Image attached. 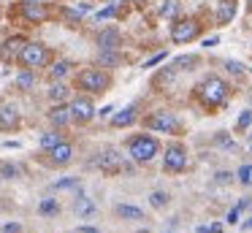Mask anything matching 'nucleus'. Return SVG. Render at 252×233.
I'll return each instance as SVG.
<instances>
[{
	"instance_id": "nucleus-1",
	"label": "nucleus",
	"mask_w": 252,
	"mask_h": 233,
	"mask_svg": "<svg viewBox=\"0 0 252 233\" xmlns=\"http://www.w3.org/2000/svg\"><path fill=\"white\" fill-rule=\"evenodd\" d=\"M195 92H198V98H201L203 106L214 108V106H222V103L228 100L230 87H228V81L220 79V76H206V79L195 87Z\"/></svg>"
},
{
	"instance_id": "nucleus-2",
	"label": "nucleus",
	"mask_w": 252,
	"mask_h": 233,
	"mask_svg": "<svg viewBox=\"0 0 252 233\" xmlns=\"http://www.w3.org/2000/svg\"><path fill=\"white\" fill-rule=\"evenodd\" d=\"M19 63H22V68H30V70H35V68H44V65H49V60H52V52L44 46V43H25L22 46V52H19Z\"/></svg>"
},
{
	"instance_id": "nucleus-3",
	"label": "nucleus",
	"mask_w": 252,
	"mask_h": 233,
	"mask_svg": "<svg viewBox=\"0 0 252 233\" xmlns=\"http://www.w3.org/2000/svg\"><path fill=\"white\" fill-rule=\"evenodd\" d=\"M127 152H130V157L136 163H149L155 155H160V144L152 135H136V138H130V144H127Z\"/></svg>"
},
{
	"instance_id": "nucleus-4",
	"label": "nucleus",
	"mask_w": 252,
	"mask_h": 233,
	"mask_svg": "<svg viewBox=\"0 0 252 233\" xmlns=\"http://www.w3.org/2000/svg\"><path fill=\"white\" fill-rule=\"evenodd\" d=\"M76 84L82 87V90H87V92H106L109 84H111V79H109V73H103L100 68H87V70L79 73Z\"/></svg>"
},
{
	"instance_id": "nucleus-5",
	"label": "nucleus",
	"mask_w": 252,
	"mask_h": 233,
	"mask_svg": "<svg viewBox=\"0 0 252 233\" xmlns=\"http://www.w3.org/2000/svg\"><path fill=\"white\" fill-rule=\"evenodd\" d=\"M198 35H201V25H198V19H192V16L176 19L174 25H171V41L174 43H190V41H195Z\"/></svg>"
},
{
	"instance_id": "nucleus-6",
	"label": "nucleus",
	"mask_w": 252,
	"mask_h": 233,
	"mask_svg": "<svg viewBox=\"0 0 252 233\" xmlns=\"http://www.w3.org/2000/svg\"><path fill=\"white\" fill-rule=\"evenodd\" d=\"M163 168H165L168 173L185 171V168H187V152L182 149L179 144L168 146V149H165V155H163Z\"/></svg>"
},
{
	"instance_id": "nucleus-7",
	"label": "nucleus",
	"mask_w": 252,
	"mask_h": 233,
	"mask_svg": "<svg viewBox=\"0 0 252 233\" xmlns=\"http://www.w3.org/2000/svg\"><path fill=\"white\" fill-rule=\"evenodd\" d=\"M98 168L103 173H109V176H114V173H122V171H127V166H125V160H122V155L117 149H106L103 155L98 157Z\"/></svg>"
},
{
	"instance_id": "nucleus-8",
	"label": "nucleus",
	"mask_w": 252,
	"mask_h": 233,
	"mask_svg": "<svg viewBox=\"0 0 252 233\" xmlns=\"http://www.w3.org/2000/svg\"><path fill=\"white\" fill-rule=\"evenodd\" d=\"M147 128L160 130V133H176V130H179V119L168 111H158V114H152V117H147Z\"/></svg>"
},
{
	"instance_id": "nucleus-9",
	"label": "nucleus",
	"mask_w": 252,
	"mask_h": 233,
	"mask_svg": "<svg viewBox=\"0 0 252 233\" xmlns=\"http://www.w3.org/2000/svg\"><path fill=\"white\" fill-rule=\"evenodd\" d=\"M71 119L73 122H79V125H84V122H90V119L95 117V106H93V100L90 98H76V100H71Z\"/></svg>"
},
{
	"instance_id": "nucleus-10",
	"label": "nucleus",
	"mask_w": 252,
	"mask_h": 233,
	"mask_svg": "<svg viewBox=\"0 0 252 233\" xmlns=\"http://www.w3.org/2000/svg\"><path fill=\"white\" fill-rule=\"evenodd\" d=\"M98 46L100 52H117V49L122 46V35L117 27H106V30L98 33Z\"/></svg>"
},
{
	"instance_id": "nucleus-11",
	"label": "nucleus",
	"mask_w": 252,
	"mask_h": 233,
	"mask_svg": "<svg viewBox=\"0 0 252 233\" xmlns=\"http://www.w3.org/2000/svg\"><path fill=\"white\" fill-rule=\"evenodd\" d=\"M49 155H52V163H55V166H68L71 157H73V146L68 144V141H60L57 146L49 149Z\"/></svg>"
},
{
	"instance_id": "nucleus-12",
	"label": "nucleus",
	"mask_w": 252,
	"mask_h": 233,
	"mask_svg": "<svg viewBox=\"0 0 252 233\" xmlns=\"http://www.w3.org/2000/svg\"><path fill=\"white\" fill-rule=\"evenodd\" d=\"M25 43H28V41H25L22 35L8 38V41L3 43V49H0V57H3V60H14V57H19V52H22Z\"/></svg>"
},
{
	"instance_id": "nucleus-13",
	"label": "nucleus",
	"mask_w": 252,
	"mask_h": 233,
	"mask_svg": "<svg viewBox=\"0 0 252 233\" xmlns=\"http://www.w3.org/2000/svg\"><path fill=\"white\" fill-rule=\"evenodd\" d=\"M25 16H28L30 22H44L46 16H49V8H46L44 3H38V0H28V3H25Z\"/></svg>"
},
{
	"instance_id": "nucleus-14",
	"label": "nucleus",
	"mask_w": 252,
	"mask_h": 233,
	"mask_svg": "<svg viewBox=\"0 0 252 233\" xmlns=\"http://www.w3.org/2000/svg\"><path fill=\"white\" fill-rule=\"evenodd\" d=\"M19 125V111L14 106H0V130H14Z\"/></svg>"
},
{
	"instance_id": "nucleus-15",
	"label": "nucleus",
	"mask_w": 252,
	"mask_h": 233,
	"mask_svg": "<svg viewBox=\"0 0 252 233\" xmlns=\"http://www.w3.org/2000/svg\"><path fill=\"white\" fill-rule=\"evenodd\" d=\"M136 108L133 106H127V108H122V111H117L114 117H111V125H114V128H127V125H133L136 122Z\"/></svg>"
},
{
	"instance_id": "nucleus-16",
	"label": "nucleus",
	"mask_w": 252,
	"mask_h": 233,
	"mask_svg": "<svg viewBox=\"0 0 252 233\" xmlns=\"http://www.w3.org/2000/svg\"><path fill=\"white\" fill-rule=\"evenodd\" d=\"M49 119H52V125H57V128H65V125L71 122V108L63 106V103H57V106L49 111Z\"/></svg>"
},
{
	"instance_id": "nucleus-17",
	"label": "nucleus",
	"mask_w": 252,
	"mask_h": 233,
	"mask_svg": "<svg viewBox=\"0 0 252 233\" xmlns=\"http://www.w3.org/2000/svg\"><path fill=\"white\" fill-rule=\"evenodd\" d=\"M233 16H236V0H220V5H217V22L220 25H228Z\"/></svg>"
},
{
	"instance_id": "nucleus-18",
	"label": "nucleus",
	"mask_w": 252,
	"mask_h": 233,
	"mask_svg": "<svg viewBox=\"0 0 252 233\" xmlns=\"http://www.w3.org/2000/svg\"><path fill=\"white\" fill-rule=\"evenodd\" d=\"M117 214H120L122 220H144V211L136 209V206H127V203L117 206Z\"/></svg>"
},
{
	"instance_id": "nucleus-19",
	"label": "nucleus",
	"mask_w": 252,
	"mask_h": 233,
	"mask_svg": "<svg viewBox=\"0 0 252 233\" xmlns=\"http://www.w3.org/2000/svg\"><path fill=\"white\" fill-rule=\"evenodd\" d=\"M179 11H182V0H165L160 5V16H165V19H174Z\"/></svg>"
},
{
	"instance_id": "nucleus-20",
	"label": "nucleus",
	"mask_w": 252,
	"mask_h": 233,
	"mask_svg": "<svg viewBox=\"0 0 252 233\" xmlns=\"http://www.w3.org/2000/svg\"><path fill=\"white\" fill-rule=\"evenodd\" d=\"M68 70H71V63H68V60H60V63H55V65H52L49 76H52L55 81H60L63 76H68Z\"/></svg>"
},
{
	"instance_id": "nucleus-21",
	"label": "nucleus",
	"mask_w": 252,
	"mask_h": 233,
	"mask_svg": "<svg viewBox=\"0 0 252 233\" xmlns=\"http://www.w3.org/2000/svg\"><path fill=\"white\" fill-rule=\"evenodd\" d=\"M49 98H52L55 103L65 100V98H68V87L63 84V81H57V84H52V90H49Z\"/></svg>"
},
{
	"instance_id": "nucleus-22",
	"label": "nucleus",
	"mask_w": 252,
	"mask_h": 233,
	"mask_svg": "<svg viewBox=\"0 0 252 233\" xmlns=\"http://www.w3.org/2000/svg\"><path fill=\"white\" fill-rule=\"evenodd\" d=\"M60 141H63V135L55 133V130H52V133H44V135H41V146H44V149H52V146H57Z\"/></svg>"
},
{
	"instance_id": "nucleus-23",
	"label": "nucleus",
	"mask_w": 252,
	"mask_h": 233,
	"mask_svg": "<svg viewBox=\"0 0 252 233\" xmlns=\"http://www.w3.org/2000/svg\"><path fill=\"white\" fill-rule=\"evenodd\" d=\"M33 81H35V76H33V70H30V68H25L22 73L17 76V84L22 87V90H30V87H33Z\"/></svg>"
},
{
	"instance_id": "nucleus-24",
	"label": "nucleus",
	"mask_w": 252,
	"mask_h": 233,
	"mask_svg": "<svg viewBox=\"0 0 252 233\" xmlns=\"http://www.w3.org/2000/svg\"><path fill=\"white\" fill-rule=\"evenodd\" d=\"M236 176H239V182L244 184V187H252V166H250V163L241 166L239 171H236Z\"/></svg>"
},
{
	"instance_id": "nucleus-25",
	"label": "nucleus",
	"mask_w": 252,
	"mask_h": 233,
	"mask_svg": "<svg viewBox=\"0 0 252 233\" xmlns=\"http://www.w3.org/2000/svg\"><path fill=\"white\" fill-rule=\"evenodd\" d=\"M41 214H57L60 211V206H57V200L55 198H46V200H41Z\"/></svg>"
},
{
	"instance_id": "nucleus-26",
	"label": "nucleus",
	"mask_w": 252,
	"mask_h": 233,
	"mask_svg": "<svg viewBox=\"0 0 252 233\" xmlns=\"http://www.w3.org/2000/svg\"><path fill=\"white\" fill-rule=\"evenodd\" d=\"M149 203H152L155 209H163V206L168 203V195H165V193H152V195H149Z\"/></svg>"
},
{
	"instance_id": "nucleus-27",
	"label": "nucleus",
	"mask_w": 252,
	"mask_h": 233,
	"mask_svg": "<svg viewBox=\"0 0 252 233\" xmlns=\"http://www.w3.org/2000/svg\"><path fill=\"white\" fill-rule=\"evenodd\" d=\"M0 173H3L6 179H17L19 176V168L11 166V163H3V166H0Z\"/></svg>"
},
{
	"instance_id": "nucleus-28",
	"label": "nucleus",
	"mask_w": 252,
	"mask_h": 233,
	"mask_svg": "<svg viewBox=\"0 0 252 233\" xmlns=\"http://www.w3.org/2000/svg\"><path fill=\"white\" fill-rule=\"evenodd\" d=\"M76 211H79V214H93V211H95L93 200H87V198H79V203H76Z\"/></svg>"
},
{
	"instance_id": "nucleus-29",
	"label": "nucleus",
	"mask_w": 252,
	"mask_h": 233,
	"mask_svg": "<svg viewBox=\"0 0 252 233\" xmlns=\"http://www.w3.org/2000/svg\"><path fill=\"white\" fill-rule=\"evenodd\" d=\"M252 125V111H241L239 114V130H247Z\"/></svg>"
},
{
	"instance_id": "nucleus-30",
	"label": "nucleus",
	"mask_w": 252,
	"mask_h": 233,
	"mask_svg": "<svg viewBox=\"0 0 252 233\" xmlns=\"http://www.w3.org/2000/svg\"><path fill=\"white\" fill-rule=\"evenodd\" d=\"M217 144H220V146H228V149H233V138H230V135H225V133H217Z\"/></svg>"
},
{
	"instance_id": "nucleus-31",
	"label": "nucleus",
	"mask_w": 252,
	"mask_h": 233,
	"mask_svg": "<svg viewBox=\"0 0 252 233\" xmlns=\"http://www.w3.org/2000/svg\"><path fill=\"white\" fill-rule=\"evenodd\" d=\"M76 184H79L76 179H63V182L55 184V187H57V190H65V187H76Z\"/></svg>"
},
{
	"instance_id": "nucleus-32",
	"label": "nucleus",
	"mask_w": 252,
	"mask_h": 233,
	"mask_svg": "<svg viewBox=\"0 0 252 233\" xmlns=\"http://www.w3.org/2000/svg\"><path fill=\"white\" fill-rule=\"evenodd\" d=\"M100 60H103V63H109V65H114V63H120V57H117V54H114V52H103V57H100Z\"/></svg>"
},
{
	"instance_id": "nucleus-33",
	"label": "nucleus",
	"mask_w": 252,
	"mask_h": 233,
	"mask_svg": "<svg viewBox=\"0 0 252 233\" xmlns=\"http://www.w3.org/2000/svg\"><path fill=\"white\" fill-rule=\"evenodd\" d=\"M163 60H165V52H160V54H155V57H152V60H149V63H147V65H144V68H152V65H158V63H163Z\"/></svg>"
},
{
	"instance_id": "nucleus-34",
	"label": "nucleus",
	"mask_w": 252,
	"mask_h": 233,
	"mask_svg": "<svg viewBox=\"0 0 252 233\" xmlns=\"http://www.w3.org/2000/svg\"><path fill=\"white\" fill-rule=\"evenodd\" d=\"M114 14H117V8H114V5H109V8H103L98 14V19H109V16H114Z\"/></svg>"
},
{
	"instance_id": "nucleus-35",
	"label": "nucleus",
	"mask_w": 252,
	"mask_h": 233,
	"mask_svg": "<svg viewBox=\"0 0 252 233\" xmlns=\"http://www.w3.org/2000/svg\"><path fill=\"white\" fill-rule=\"evenodd\" d=\"M239 214H241V209H239V206L228 211V222H230V225H233V222H239Z\"/></svg>"
},
{
	"instance_id": "nucleus-36",
	"label": "nucleus",
	"mask_w": 252,
	"mask_h": 233,
	"mask_svg": "<svg viewBox=\"0 0 252 233\" xmlns=\"http://www.w3.org/2000/svg\"><path fill=\"white\" fill-rule=\"evenodd\" d=\"M22 228L17 225V222H8V225H3V233H19Z\"/></svg>"
},
{
	"instance_id": "nucleus-37",
	"label": "nucleus",
	"mask_w": 252,
	"mask_h": 233,
	"mask_svg": "<svg viewBox=\"0 0 252 233\" xmlns=\"http://www.w3.org/2000/svg\"><path fill=\"white\" fill-rule=\"evenodd\" d=\"M73 233H100V231H95V228H90V225H82V228H76Z\"/></svg>"
},
{
	"instance_id": "nucleus-38",
	"label": "nucleus",
	"mask_w": 252,
	"mask_h": 233,
	"mask_svg": "<svg viewBox=\"0 0 252 233\" xmlns=\"http://www.w3.org/2000/svg\"><path fill=\"white\" fill-rule=\"evenodd\" d=\"M230 179H233V176H230V173H225V171H222V173H217V182H220V184L230 182Z\"/></svg>"
},
{
	"instance_id": "nucleus-39",
	"label": "nucleus",
	"mask_w": 252,
	"mask_h": 233,
	"mask_svg": "<svg viewBox=\"0 0 252 233\" xmlns=\"http://www.w3.org/2000/svg\"><path fill=\"white\" fill-rule=\"evenodd\" d=\"M228 70H233V73H241V65H239V63H230V60H228Z\"/></svg>"
},
{
	"instance_id": "nucleus-40",
	"label": "nucleus",
	"mask_w": 252,
	"mask_h": 233,
	"mask_svg": "<svg viewBox=\"0 0 252 233\" xmlns=\"http://www.w3.org/2000/svg\"><path fill=\"white\" fill-rule=\"evenodd\" d=\"M209 233H222V225H209Z\"/></svg>"
},
{
	"instance_id": "nucleus-41",
	"label": "nucleus",
	"mask_w": 252,
	"mask_h": 233,
	"mask_svg": "<svg viewBox=\"0 0 252 233\" xmlns=\"http://www.w3.org/2000/svg\"><path fill=\"white\" fill-rule=\"evenodd\" d=\"M244 231H252V217H250V220L244 222Z\"/></svg>"
},
{
	"instance_id": "nucleus-42",
	"label": "nucleus",
	"mask_w": 252,
	"mask_h": 233,
	"mask_svg": "<svg viewBox=\"0 0 252 233\" xmlns=\"http://www.w3.org/2000/svg\"><path fill=\"white\" fill-rule=\"evenodd\" d=\"M130 3H136V5H144V3H147V0H130Z\"/></svg>"
},
{
	"instance_id": "nucleus-43",
	"label": "nucleus",
	"mask_w": 252,
	"mask_h": 233,
	"mask_svg": "<svg viewBox=\"0 0 252 233\" xmlns=\"http://www.w3.org/2000/svg\"><path fill=\"white\" fill-rule=\"evenodd\" d=\"M250 149H252V144H250Z\"/></svg>"
},
{
	"instance_id": "nucleus-44",
	"label": "nucleus",
	"mask_w": 252,
	"mask_h": 233,
	"mask_svg": "<svg viewBox=\"0 0 252 233\" xmlns=\"http://www.w3.org/2000/svg\"><path fill=\"white\" fill-rule=\"evenodd\" d=\"M25 3H28V0H25Z\"/></svg>"
}]
</instances>
